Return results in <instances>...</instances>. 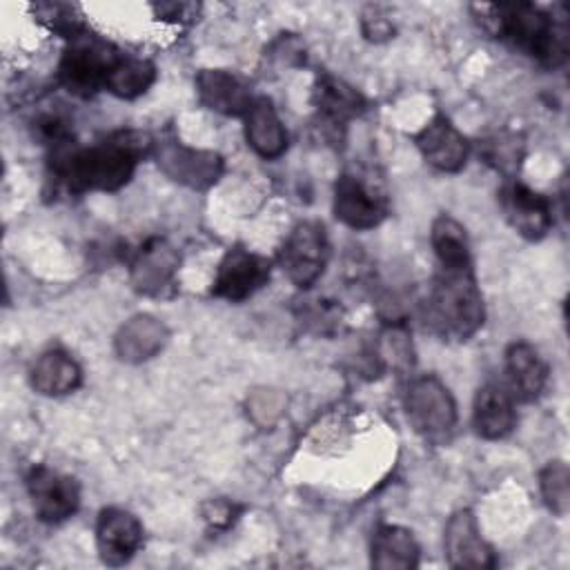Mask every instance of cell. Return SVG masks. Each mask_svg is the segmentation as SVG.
<instances>
[{"mask_svg":"<svg viewBox=\"0 0 570 570\" xmlns=\"http://www.w3.org/2000/svg\"><path fill=\"white\" fill-rule=\"evenodd\" d=\"M363 33L365 38L370 40H387L392 33H394V27L390 22V18L385 13H381V9L376 7H370L365 13H363Z\"/></svg>","mask_w":570,"mask_h":570,"instance_id":"29","label":"cell"},{"mask_svg":"<svg viewBox=\"0 0 570 570\" xmlns=\"http://www.w3.org/2000/svg\"><path fill=\"white\" fill-rule=\"evenodd\" d=\"M154 140L136 129H120L91 147L65 142L49 154L53 178L71 194L116 191L125 187Z\"/></svg>","mask_w":570,"mask_h":570,"instance_id":"1","label":"cell"},{"mask_svg":"<svg viewBox=\"0 0 570 570\" xmlns=\"http://www.w3.org/2000/svg\"><path fill=\"white\" fill-rule=\"evenodd\" d=\"M154 80H156V67L149 60L122 53V58L111 69L105 89L118 98L134 100L142 96L154 85Z\"/></svg>","mask_w":570,"mask_h":570,"instance_id":"25","label":"cell"},{"mask_svg":"<svg viewBox=\"0 0 570 570\" xmlns=\"http://www.w3.org/2000/svg\"><path fill=\"white\" fill-rule=\"evenodd\" d=\"M474 428L476 434L497 441L512 432L514 428V403L512 394L501 383H485L474 396Z\"/></svg>","mask_w":570,"mask_h":570,"instance_id":"20","label":"cell"},{"mask_svg":"<svg viewBox=\"0 0 570 570\" xmlns=\"http://www.w3.org/2000/svg\"><path fill=\"white\" fill-rule=\"evenodd\" d=\"M180 265L178 249L165 238H149L131 261V285L147 296H160L174 285Z\"/></svg>","mask_w":570,"mask_h":570,"instance_id":"12","label":"cell"},{"mask_svg":"<svg viewBox=\"0 0 570 570\" xmlns=\"http://www.w3.org/2000/svg\"><path fill=\"white\" fill-rule=\"evenodd\" d=\"M541 497L550 512L566 517L570 508V470L563 461H550L539 472Z\"/></svg>","mask_w":570,"mask_h":570,"instance_id":"26","label":"cell"},{"mask_svg":"<svg viewBox=\"0 0 570 570\" xmlns=\"http://www.w3.org/2000/svg\"><path fill=\"white\" fill-rule=\"evenodd\" d=\"M405 412L412 428L432 443L445 441L456 425V403L450 390L432 374L410 383L405 392Z\"/></svg>","mask_w":570,"mask_h":570,"instance_id":"5","label":"cell"},{"mask_svg":"<svg viewBox=\"0 0 570 570\" xmlns=\"http://www.w3.org/2000/svg\"><path fill=\"white\" fill-rule=\"evenodd\" d=\"M245 138L247 145L265 160L283 156L287 149V131L269 98H254L245 111Z\"/></svg>","mask_w":570,"mask_h":570,"instance_id":"19","label":"cell"},{"mask_svg":"<svg viewBox=\"0 0 570 570\" xmlns=\"http://www.w3.org/2000/svg\"><path fill=\"white\" fill-rule=\"evenodd\" d=\"M120 58L122 53L111 42L82 31L69 38L58 65V80L69 94L89 98L98 89H105L107 78Z\"/></svg>","mask_w":570,"mask_h":570,"instance_id":"4","label":"cell"},{"mask_svg":"<svg viewBox=\"0 0 570 570\" xmlns=\"http://www.w3.org/2000/svg\"><path fill=\"white\" fill-rule=\"evenodd\" d=\"M501 205L508 223L528 240H541L552 227L550 200L521 183H510L501 191Z\"/></svg>","mask_w":570,"mask_h":570,"instance_id":"14","label":"cell"},{"mask_svg":"<svg viewBox=\"0 0 570 570\" xmlns=\"http://www.w3.org/2000/svg\"><path fill=\"white\" fill-rule=\"evenodd\" d=\"M390 212L387 196L356 171H343L334 185V216L352 229H372Z\"/></svg>","mask_w":570,"mask_h":570,"instance_id":"7","label":"cell"},{"mask_svg":"<svg viewBox=\"0 0 570 570\" xmlns=\"http://www.w3.org/2000/svg\"><path fill=\"white\" fill-rule=\"evenodd\" d=\"M154 156L160 171L189 189H207L223 174V158L209 149H194L176 138L154 142Z\"/></svg>","mask_w":570,"mask_h":570,"instance_id":"8","label":"cell"},{"mask_svg":"<svg viewBox=\"0 0 570 570\" xmlns=\"http://www.w3.org/2000/svg\"><path fill=\"white\" fill-rule=\"evenodd\" d=\"M96 546L107 566H125L142 546V525L127 510L105 508L96 523Z\"/></svg>","mask_w":570,"mask_h":570,"instance_id":"13","label":"cell"},{"mask_svg":"<svg viewBox=\"0 0 570 570\" xmlns=\"http://www.w3.org/2000/svg\"><path fill=\"white\" fill-rule=\"evenodd\" d=\"M414 142L425 163L439 171H459L465 165L470 151L468 140L445 116H434L414 136Z\"/></svg>","mask_w":570,"mask_h":570,"instance_id":"15","label":"cell"},{"mask_svg":"<svg viewBox=\"0 0 570 570\" xmlns=\"http://www.w3.org/2000/svg\"><path fill=\"white\" fill-rule=\"evenodd\" d=\"M198 100L223 116H245L252 105L249 87L225 69H200L196 73Z\"/></svg>","mask_w":570,"mask_h":570,"instance_id":"16","label":"cell"},{"mask_svg":"<svg viewBox=\"0 0 570 570\" xmlns=\"http://www.w3.org/2000/svg\"><path fill=\"white\" fill-rule=\"evenodd\" d=\"M29 381L42 396H65L80 385L82 372L67 352L49 350L31 365Z\"/></svg>","mask_w":570,"mask_h":570,"instance_id":"22","label":"cell"},{"mask_svg":"<svg viewBox=\"0 0 570 570\" xmlns=\"http://www.w3.org/2000/svg\"><path fill=\"white\" fill-rule=\"evenodd\" d=\"M372 566L379 570H410L419 563V543L401 525H381L372 537Z\"/></svg>","mask_w":570,"mask_h":570,"instance_id":"23","label":"cell"},{"mask_svg":"<svg viewBox=\"0 0 570 570\" xmlns=\"http://www.w3.org/2000/svg\"><path fill=\"white\" fill-rule=\"evenodd\" d=\"M240 508L229 499H209L203 503V519L214 530H227L238 519Z\"/></svg>","mask_w":570,"mask_h":570,"instance_id":"27","label":"cell"},{"mask_svg":"<svg viewBox=\"0 0 570 570\" xmlns=\"http://www.w3.org/2000/svg\"><path fill=\"white\" fill-rule=\"evenodd\" d=\"M167 338L169 332L158 318L149 314H136L129 321H125L116 332L114 350L118 358L125 363H145L154 358L158 352H163Z\"/></svg>","mask_w":570,"mask_h":570,"instance_id":"17","label":"cell"},{"mask_svg":"<svg viewBox=\"0 0 570 570\" xmlns=\"http://www.w3.org/2000/svg\"><path fill=\"white\" fill-rule=\"evenodd\" d=\"M327 261H330L327 234L323 225L312 220L298 223L289 232L278 254V263L287 274V278L303 289L312 287L323 276Z\"/></svg>","mask_w":570,"mask_h":570,"instance_id":"6","label":"cell"},{"mask_svg":"<svg viewBox=\"0 0 570 570\" xmlns=\"http://www.w3.org/2000/svg\"><path fill=\"white\" fill-rule=\"evenodd\" d=\"M430 240L439 261V267L443 269H465L472 267L470 245L465 229L459 220H454L448 214H441L434 218L430 229Z\"/></svg>","mask_w":570,"mask_h":570,"instance_id":"24","label":"cell"},{"mask_svg":"<svg viewBox=\"0 0 570 570\" xmlns=\"http://www.w3.org/2000/svg\"><path fill=\"white\" fill-rule=\"evenodd\" d=\"M505 372L510 394L521 401H534L548 383V365L530 343H512L505 352Z\"/></svg>","mask_w":570,"mask_h":570,"instance_id":"21","label":"cell"},{"mask_svg":"<svg viewBox=\"0 0 570 570\" xmlns=\"http://www.w3.org/2000/svg\"><path fill=\"white\" fill-rule=\"evenodd\" d=\"M483 24L512 47L537 58L548 67H557L568 56V31L554 22L543 9L530 2H501L476 7Z\"/></svg>","mask_w":570,"mask_h":570,"instance_id":"2","label":"cell"},{"mask_svg":"<svg viewBox=\"0 0 570 570\" xmlns=\"http://www.w3.org/2000/svg\"><path fill=\"white\" fill-rule=\"evenodd\" d=\"M27 494L36 517L45 523H60L69 519L80 505V488L76 479L47 465L31 468L27 474Z\"/></svg>","mask_w":570,"mask_h":570,"instance_id":"10","label":"cell"},{"mask_svg":"<svg viewBox=\"0 0 570 570\" xmlns=\"http://www.w3.org/2000/svg\"><path fill=\"white\" fill-rule=\"evenodd\" d=\"M314 105L321 120L332 129H343L365 109L363 96L352 85L330 73L318 76L314 87Z\"/></svg>","mask_w":570,"mask_h":570,"instance_id":"18","label":"cell"},{"mask_svg":"<svg viewBox=\"0 0 570 570\" xmlns=\"http://www.w3.org/2000/svg\"><path fill=\"white\" fill-rule=\"evenodd\" d=\"M272 265L265 256L245 247H232L218 263L212 294L229 303H240L267 285Z\"/></svg>","mask_w":570,"mask_h":570,"instance_id":"9","label":"cell"},{"mask_svg":"<svg viewBox=\"0 0 570 570\" xmlns=\"http://www.w3.org/2000/svg\"><path fill=\"white\" fill-rule=\"evenodd\" d=\"M483 318L485 307L474 269L439 267L428 298V323L432 332L443 341H468L479 332Z\"/></svg>","mask_w":570,"mask_h":570,"instance_id":"3","label":"cell"},{"mask_svg":"<svg viewBox=\"0 0 570 570\" xmlns=\"http://www.w3.org/2000/svg\"><path fill=\"white\" fill-rule=\"evenodd\" d=\"M488 163H492L497 169L501 171H514L519 167V145L514 142V138H497L492 142H488V151H485Z\"/></svg>","mask_w":570,"mask_h":570,"instance_id":"28","label":"cell"},{"mask_svg":"<svg viewBox=\"0 0 570 570\" xmlns=\"http://www.w3.org/2000/svg\"><path fill=\"white\" fill-rule=\"evenodd\" d=\"M443 548L448 563L459 570H488L497 566L494 552L481 537L472 510H456L443 532Z\"/></svg>","mask_w":570,"mask_h":570,"instance_id":"11","label":"cell"}]
</instances>
